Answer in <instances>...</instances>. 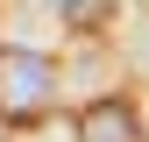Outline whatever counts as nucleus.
I'll return each instance as SVG.
<instances>
[{
  "label": "nucleus",
  "instance_id": "1",
  "mask_svg": "<svg viewBox=\"0 0 149 142\" xmlns=\"http://www.w3.org/2000/svg\"><path fill=\"white\" fill-rule=\"evenodd\" d=\"M50 100H57V64L36 50H0V121L29 128L50 114Z\"/></svg>",
  "mask_w": 149,
  "mask_h": 142
},
{
  "label": "nucleus",
  "instance_id": "2",
  "mask_svg": "<svg viewBox=\"0 0 149 142\" xmlns=\"http://www.w3.org/2000/svg\"><path fill=\"white\" fill-rule=\"evenodd\" d=\"M78 142H142V121H135L128 100H100V106H85Z\"/></svg>",
  "mask_w": 149,
  "mask_h": 142
},
{
  "label": "nucleus",
  "instance_id": "3",
  "mask_svg": "<svg viewBox=\"0 0 149 142\" xmlns=\"http://www.w3.org/2000/svg\"><path fill=\"white\" fill-rule=\"evenodd\" d=\"M57 14H64L71 29H100L107 14H114V0H57Z\"/></svg>",
  "mask_w": 149,
  "mask_h": 142
}]
</instances>
